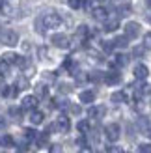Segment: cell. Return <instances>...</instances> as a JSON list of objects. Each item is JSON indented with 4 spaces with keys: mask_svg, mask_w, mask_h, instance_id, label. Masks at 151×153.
<instances>
[{
    "mask_svg": "<svg viewBox=\"0 0 151 153\" xmlns=\"http://www.w3.org/2000/svg\"><path fill=\"white\" fill-rule=\"evenodd\" d=\"M147 75H149V69L144 65V64H138L136 67H134V76H136L138 80H144L147 79Z\"/></svg>",
    "mask_w": 151,
    "mask_h": 153,
    "instance_id": "9c48e42d",
    "label": "cell"
},
{
    "mask_svg": "<svg viewBox=\"0 0 151 153\" xmlns=\"http://www.w3.org/2000/svg\"><path fill=\"white\" fill-rule=\"evenodd\" d=\"M43 120H45V116H43V112H39V110H34L32 114H30V121H32L34 125L43 123Z\"/></svg>",
    "mask_w": 151,
    "mask_h": 153,
    "instance_id": "4fadbf2b",
    "label": "cell"
},
{
    "mask_svg": "<svg viewBox=\"0 0 151 153\" xmlns=\"http://www.w3.org/2000/svg\"><path fill=\"white\" fill-rule=\"evenodd\" d=\"M77 129H78L80 133H88V129H90V123H88V121H84V120H82V121H78Z\"/></svg>",
    "mask_w": 151,
    "mask_h": 153,
    "instance_id": "603a6c76",
    "label": "cell"
},
{
    "mask_svg": "<svg viewBox=\"0 0 151 153\" xmlns=\"http://www.w3.org/2000/svg\"><path fill=\"white\" fill-rule=\"evenodd\" d=\"M7 67H10V65H7V64H0V76H2V75H6L7 73Z\"/></svg>",
    "mask_w": 151,
    "mask_h": 153,
    "instance_id": "e575fe53",
    "label": "cell"
},
{
    "mask_svg": "<svg viewBox=\"0 0 151 153\" xmlns=\"http://www.w3.org/2000/svg\"><path fill=\"white\" fill-rule=\"evenodd\" d=\"M50 153H62V148H60V146H52L50 148Z\"/></svg>",
    "mask_w": 151,
    "mask_h": 153,
    "instance_id": "74e56055",
    "label": "cell"
},
{
    "mask_svg": "<svg viewBox=\"0 0 151 153\" xmlns=\"http://www.w3.org/2000/svg\"><path fill=\"white\" fill-rule=\"evenodd\" d=\"M69 6L73 10H80V7L86 6V0H69Z\"/></svg>",
    "mask_w": 151,
    "mask_h": 153,
    "instance_id": "ac0fdd59",
    "label": "cell"
},
{
    "mask_svg": "<svg viewBox=\"0 0 151 153\" xmlns=\"http://www.w3.org/2000/svg\"><path fill=\"white\" fill-rule=\"evenodd\" d=\"M56 127H58L62 133H67V131L71 129V121H69V118H67V116H60L58 121H56Z\"/></svg>",
    "mask_w": 151,
    "mask_h": 153,
    "instance_id": "ba28073f",
    "label": "cell"
},
{
    "mask_svg": "<svg viewBox=\"0 0 151 153\" xmlns=\"http://www.w3.org/2000/svg\"><path fill=\"white\" fill-rule=\"evenodd\" d=\"M73 88H71V84H58V91H60V94H69V91H71Z\"/></svg>",
    "mask_w": 151,
    "mask_h": 153,
    "instance_id": "44dd1931",
    "label": "cell"
},
{
    "mask_svg": "<svg viewBox=\"0 0 151 153\" xmlns=\"http://www.w3.org/2000/svg\"><path fill=\"white\" fill-rule=\"evenodd\" d=\"M78 153H92V149H90V148H82Z\"/></svg>",
    "mask_w": 151,
    "mask_h": 153,
    "instance_id": "f35d334b",
    "label": "cell"
},
{
    "mask_svg": "<svg viewBox=\"0 0 151 153\" xmlns=\"http://www.w3.org/2000/svg\"><path fill=\"white\" fill-rule=\"evenodd\" d=\"M127 45H129V37L127 36H119L114 39V47H119V49H125Z\"/></svg>",
    "mask_w": 151,
    "mask_h": 153,
    "instance_id": "2e32d148",
    "label": "cell"
},
{
    "mask_svg": "<svg viewBox=\"0 0 151 153\" xmlns=\"http://www.w3.org/2000/svg\"><path fill=\"white\" fill-rule=\"evenodd\" d=\"M101 79H104L101 73H92L90 75V80H101Z\"/></svg>",
    "mask_w": 151,
    "mask_h": 153,
    "instance_id": "836d02e7",
    "label": "cell"
},
{
    "mask_svg": "<svg viewBox=\"0 0 151 153\" xmlns=\"http://www.w3.org/2000/svg\"><path fill=\"white\" fill-rule=\"evenodd\" d=\"M104 134H107V138L110 142H116L119 138V134H121V129H119L118 123H110V125L104 127Z\"/></svg>",
    "mask_w": 151,
    "mask_h": 153,
    "instance_id": "3957f363",
    "label": "cell"
},
{
    "mask_svg": "<svg viewBox=\"0 0 151 153\" xmlns=\"http://www.w3.org/2000/svg\"><path fill=\"white\" fill-rule=\"evenodd\" d=\"M69 110H71V114L77 116V114H80V106L78 105H69Z\"/></svg>",
    "mask_w": 151,
    "mask_h": 153,
    "instance_id": "d6a6232c",
    "label": "cell"
},
{
    "mask_svg": "<svg viewBox=\"0 0 151 153\" xmlns=\"http://www.w3.org/2000/svg\"><path fill=\"white\" fill-rule=\"evenodd\" d=\"M107 17H108V11L107 10H104V7H95V10H93V19L95 21H99V22H104V21H107Z\"/></svg>",
    "mask_w": 151,
    "mask_h": 153,
    "instance_id": "8fae6325",
    "label": "cell"
},
{
    "mask_svg": "<svg viewBox=\"0 0 151 153\" xmlns=\"http://www.w3.org/2000/svg\"><path fill=\"white\" fill-rule=\"evenodd\" d=\"M36 30H37L39 34L45 32V25H43V21H41V19H37V21H36Z\"/></svg>",
    "mask_w": 151,
    "mask_h": 153,
    "instance_id": "f1b7e54d",
    "label": "cell"
},
{
    "mask_svg": "<svg viewBox=\"0 0 151 153\" xmlns=\"http://www.w3.org/2000/svg\"><path fill=\"white\" fill-rule=\"evenodd\" d=\"M6 7V0H0V10H4Z\"/></svg>",
    "mask_w": 151,
    "mask_h": 153,
    "instance_id": "ab89813d",
    "label": "cell"
},
{
    "mask_svg": "<svg viewBox=\"0 0 151 153\" xmlns=\"http://www.w3.org/2000/svg\"><path fill=\"white\" fill-rule=\"evenodd\" d=\"M10 116L15 118V120H19L22 116V112H21V108H17V106H11V108H10Z\"/></svg>",
    "mask_w": 151,
    "mask_h": 153,
    "instance_id": "ffe728a7",
    "label": "cell"
},
{
    "mask_svg": "<svg viewBox=\"0 0 151 153\" xmlns=\"http://www.w3.org/2000/svg\"><path fill=\"white\" fill-rule=\"evenodd\" d=\"M2 144H4V146H7V148H10V146H13V138H11L10 134H7V136H4V138H2Z\"/></svg>",
    "mask_w": 151,
    "mask_h": 153,
    "instance_id": "f546056e",
    "label": "cell"
},
{
    "mask_svg": "<svg viewBox=\"0 0 151 153\" xmlns=\"http://www.w3.org/2000/svg\"><path fill=\"white\" fill-rule=\"evenodd\" d=\"M0 37H2V43L7 45V47H15V45L19 43V36H17V32H13V30H4V32L0 34Z\"/></svg>",
    "mask_w": 151,
    "mask_h": 153,
    "instance_id": "7a4b0ae2",
    "label": "cell"
},
{
    "mask_svg": "<svg viewBox=\"0 0 151 153\" xmlns=\"http://www.w3.org/2000/svg\"><path fill=\"white\" fill-rule=\"evenodd\" d=\"M10 88L11 86H7L6 82L0 80V95H2V97H10Z\"/></svg>",
    "mask_w": 151,
    "mask_h": 153,
    "instance_id": "e0dca14e",
    "label": "cell"
},
{
    "mask_svg": "<svg viewBox=\"0 0 151 153\" xmlns=\"http://www.w3.org/2000/svg\"><path fill=\"white\" fill-rule=\"evenodd\" d=\"M140 153H151V144H142L140 146Z\"/></svg>",
    "mask_w": 151,
    "mask_h": 153,
    "instance_id": "4dcf8cb0",
    "label": "cell"
},
{
    "mask_svg": "<svg viewBox=\"0 0 151 153\" xmlns=\"http://www.w3.org/2000/svg\"><path fill=\"white\" fill-rule=\"evenodd\" d=\"M118 26H119L118 21H108L107 25H104V30H107V32H114V30H118Z\"/></svg>",
    "mask_w": 151,
    "mask_h": 153,
    "instance_id": "d6986e66",
    "label": "cell"
},
{
    "mask_svg": "<svg viewBox=\"0 0 151 153\" xmlns=\"http://www.w3.org/2000/svg\"><path fill=\"white\" fill-rule=\"evenodd\" d=\"M77 36L84 39V37L88 36V26H84V25H82V26H78V30H77Z\"/></svg>",
    "mask_w": 151,
    "mask_h": 153,
    "instance_id": "cb8c5ba5",
    "label": "cell"
},
{
    "mask_svg": "<svg viewBox=\"0 0 151 153\" xmlns=\"http://www.w3.org/2000/svg\"><path fill=\"white\" fill-rule=\"evenodd\" d=\"M0 129H6V121L4 120H0Z\"/></svg>",
    "mask_w": 151,
    "mask_h": 153,
    "instance_id": "60d3db41",
    "label": "cell"
},
{
    "mask_svg": "<svg viewBox=\"0 0 151 153\" xmlns=\"http://www.w3.org/2000/svg\"><path fill=\"white\" fill-rule=\"evenodd\" d=\"M103 49L107 51V52H110L112 49H114V41H104V43H103Z\"/></svg>",
    "mask_w": 151,
    "mask_h": 153,
    "instance_id": "1f68e13d",
    "label": "cell"
},
{
    "mask_svg": "<svg viewBox=\"0 0 151 153\" xmlns=\"http://www.w3.org/2000/svg\"><path fill=\"white\" fill-rule=\"evenodd\" d=\"M93 2H97V4H101V2H104V0H93Z\"/></svg>",
    "mask_w": 151,
    "mask_h": 153,
    "instance_id": "b9f144b4",
    "label": "cell"
},
{
    "mask_svg": "<svg viewBox=\"0 0 151 153\" xmlns=\"http://www.w3.org/2000/svg\"><path fill=\"white\" fill-rule=\"evenodd\" d=\"M108 153H123V149H121V148H118V146H114V148H110V149H108Z\"/></svg>",
    "mask_w": 151,
    "mask_h": 153,
    "instance_id": "8d00e7d4",
    "label": "cell"
},
{
    "mask_svg": "<svg viewBox=\"0 0 151 153\" xmlns=\"http://www.w3.org/2000/svg\"><path fill=\"white\" fill-rule=\"evenodd\" d=\"M17 54H15V52H6V54L2 56V62L4 64H7V65H11V64H17Z\"/></svg>",
    "mask_w": 151,
    "mask_h": 153,
    "instance_id": "5bb4252c",
    "label": "cell"
},
{
    "mask_svg": "<svg viewBox=\"0 0 151 153\" xmlns=\"http://www.w3.org/2000/svg\"><path fill=\"white\" fill-rule=\"evenodd\" d=\"M95 101V91L93 90H84V91H80V103H93Z\"/></svg>",
    "mask_w": 151,
    "mask_h": 153,
    "instance_id": "30bf717a",
    "label": "cell"
},
{
    "mask_svg": "<svg viewBox=\"0 0 151 153\" xmlns=\"http://www.w3.org/2000/svg\"><path fill=\"white\" fill-rule=\"evenodd\" d=\"M104 82H107L108 86H116V84L121 82V75H119L118 71H108L107 75H104Z\"/></svg>",
    "mask_w": 151,
    "mask_h": 153,
    "instance_id": "52a82bcc",
    "label": "cell"
},
{
    "mask_svg": "<svg viewBox=\"0 0 151 153\" xmlns=\"http://www.w3.org/2000/svg\"><path fill=\"white\" fill-rule=\"evenodd\" d=\"M24 136H26V138H30V140H36V138H37V133L34 131V129H26V131H24Z\"/></svg>",
    "mask_w": 151,
    "mask_h": 153,
    "instance_id": "484cf974",
    "label": "cell"
},
{
    "mask_svg": "<svg viewBox=\"0 0 151 153\" xmlns=\"http://www.w3.org/2000/svg\"><path fill=\"white\" fill-rule=\"evenodd\" d=\"M41 21H43L45 28H56V26L62 25V17H60L56 11H49V13H45L43 17H41Z\"/></svg>",
    "mask_w": 151,
    "mask_h": 153,
    "instance_id": "6da1fadb",
    "label": "cell"
},
{
    "mask_svg": "<svg viewBox=\"0 0 151 153\" xmlns=\"http://www.w3.org/2000/svg\"><path fill=\"white\" fill-rule=\"evenodd\" d=\"M50 41H52V45H54V47L65 49L67 45H69V37H67L65 34H54V36L50 37Z\"/></svg>",
    "mask_w": 151,
    "mask_h": 153,
    "instance_id": "5b68a950",
    "label": "cell"
},
{
    "mask_svg": "<svg viewBox=\"0 0 151 153\" xmlns=\"http://www.w3.org/2000/svg\"><path fill=\"white\" fill-rule=\"evenodd\" d=\"M125 36L129 37V39H134V37H138L140 36V25L138 22H125Z\"/></svg>",
    "mask_w": 151,
    "mask_h": 153,
    "instance_id": "277c9868",
    "label": "cell"
},
{
    "mask_svg": "<svg viewBox=\"0 0 151 153\" xmlns=\"http://www.w3.org/2000/svg\"><path fill=\"white\" fill-rule=\"evenodd\" d=\"M147 2H149V6H151V0H147Z\"/></svg>",
    "mask_w": 151,
    "mask_h": 153,
    "instance_id": "7bdbcfd3",
    "label": "cell"
},
{
    "mask_svg": "<svg viewBox=\"0 0 151 153\" xmlns=\"http://www.w3.org/2000/svg\"><path fill=\"white\" fill-rule=\"evenodd\" d=\"M0 144H2V140H0Z\"/></svg>",
    "mask_w": 151,
    "mask_h": 153,
    "instance_id": "ee69618b",
    "label": "cell"
},
{
    "mask_svg": "<svg viewBox=\"0 0 151 153\" xmlns=\"http://www.w3.org/2000/svg\"><path fill=\"white\" fill-rule=\"evenodd\" d=\"M144 49L151 51V32H147V34L144 36Z\"/></svg>",
    "mask_w": 151,
    "mask_h": 153,
    "instance_id": "d4e9b609",
    "label": "cell"
},
{
    "mask_svg": "<svg viewBox=\"0 0 151 153\" xmlns=\"http://www.w3.org/2000/svg\"><path fill=\"white\" fill-rule=\"evenodd\" d=\"M64 67H65V69H69V71H73V67H75V62H73L71 58H65V60H64Z\"/></svg>",
    "mask_w": 151,
    "mask_h": 153,
    "instance_id": "4316f807",
    "label": "cell"
},
{
    "mask_svg": "<svg viewBox=\"0 0 151 153\" xmlns=\"http://www.w3.org/2000/svg\"><path fill=\"white\" fill-rule=\"evenodd\" d=\"M125 64H127V56L118 54V56H116V65H125Z\"/></svg>",
    "mask_w": 151,
    "mask_h": 153,
    "instance_id": "83f0119b",
    "label": "cell"
},
{
    "mask_svg": "<svg viewBox=\"0 0 151 153\" xmlns=\"http://www.w3.org/2000/svg\"><path fill=\"white\" fill-rule=\"evenodd\" d=\"M132 54H134V56L138 58V56H142V54H144V49H140V47H136V49L132 51Z\"/></svg>",
    "mask_w": 151,
    "mask_h": 153,
    "instance_id": "d590c367",
    "label": "cell"
},
{
    "mask_svg": "<svg viewBox=\"0 0 151 153\" xmlns=\"http://www.w3.org/2000/svg\"><path fill=\"white\" fill-rule=\"evenodd\" d=\"M104 106H93V108H90L88 114H90V118H103L104 116Z\"/></svg>",
    "mask_w": 151,
    "mask_h": 153,
    "instance_id": "7c38bea8",
    "label": "cell"
},
{
    "mask_svg": "<svg viewBox=\"0 0 151 153\" xmlns=\"http://www.w3.org/2000/svg\"><path fill=\"white\" fill-rule=\"evenodd\" d=\"M110 99H112V103H125L127 95H125V91H114V94L110 95Z\"/></svg>",
    "mask_w": 151,
    "mask_h": 153,
    "instance_id": "9a60e30c",
    "label": "cell"
},
{
    "mask_svg": "<svg viewBox=\"0 0 151 153\" xmlns=\"http://www.w3.org/2000/svg\"><path fill=\"white\" fill-rule=\"evenodd\" d=\"M36 106H37V95H26V97H22L21 108H24V110H36Z\"/></svg>",
    "mask_w": 151,
    "mask_h": 153,
    "instance_id": "8992f818",
    "label": "cell"
},
{
    "mask_svg": "<svg viewBox=\"0 0 151 153\" xmlns=\"http://www.w3.org/2000/svg\"><path fill=\"white\" fill-rule=\"evenodd\" d=\"M36 95L37 97H45V95H47V86H45V84H39L37 90H36Z\"/></svg>",
    "mask_w": 151,
    "mask_h": 153,
    "instance_id": "7402d4cb",
    "label": "cell"
}]
</instances>
